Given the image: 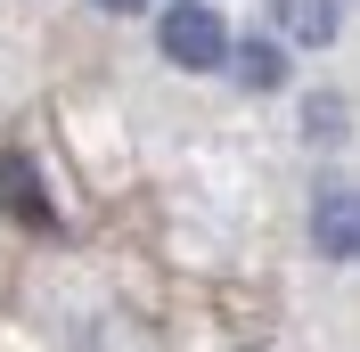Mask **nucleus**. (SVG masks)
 Segmentation results:
<instances>
[{"mask_svg": "<svg viewBox=\"0 0 360 352\" xmlns=\"http://www.w3.org/2000/svg\"><path fill=\"white\" fill-rule=\"evenodd\" d=\"M287 42H336V0H270Z\"/></svg>", "mask_w": 360, "mask_h": 352, "instance_id": "3", "label": "nucleus"}, {"mask_svg": "<svg viewBox=\"0 0 360 352\" xmlns=\"http://www.w3.org/2000/svg\"><path fill=\"white\" fill-rule=\"evenodd\" d=\"M221 66H238L246 90H278V82H287V58H278L270 42H238V58H221Z\"/></svg>", "mask_w": 360, "mask_h": 352, "instance_id": "4", "label": "nucleus"}, {"mask_svg": "<svg viewBox=\"0 0 360 352\" xmlns=\"http://www.w3.org/2000/svg\"><path fill=\"white\" fill-rule=\"evenodd\" d=\"M319 254H352V197L344 189L319 197Z\"/></svg>", "mask_w": 360, "mask_h": 352, "instance_id": "5", "label": "nucleus"}, {"mask_svg": "<svg viewBox=\"0 0 360 352\" xmlns=\"http://www.w3.org/2000/svg\"><path fill=\"white\" fill-rule=\"evenodd\" d=\"M98 8H148V0H98Z\"/></svg>", "mask_w": 360, "mask_h": 352, "instance_id": "6", "label": "nucleus"}, {"mask_svg": "<svg viewBox=\"0 0 360 352\" xmlns=\"http://www.w3.org/2000/svg\"><path fill=\"white\" fill-rule=\"evenodd\" d=\"M0 205H8L25 230H49V189H41V172H33L25 156H0Z\"/></svg>", "mask_w": 360, "mask_h": 352, "instance_id": "2", "label": "nucleus"}, {"mask_svg": "<svg viewBox=\"0 0 360 352\" xmlns=\"http://www.w3.org/2000/svg\"><path fill=\"white\" fill-rule=\"evenodd\" d=\"M164 58H172V66H188V74H205V66H221L229 58V25L213 17V8H205V0H180L172 17H164Z\"/></svg>", "mask_w": 360, "mask_h": 352, "instance_id": "1", "label": "nucleus"}]
</instances>
